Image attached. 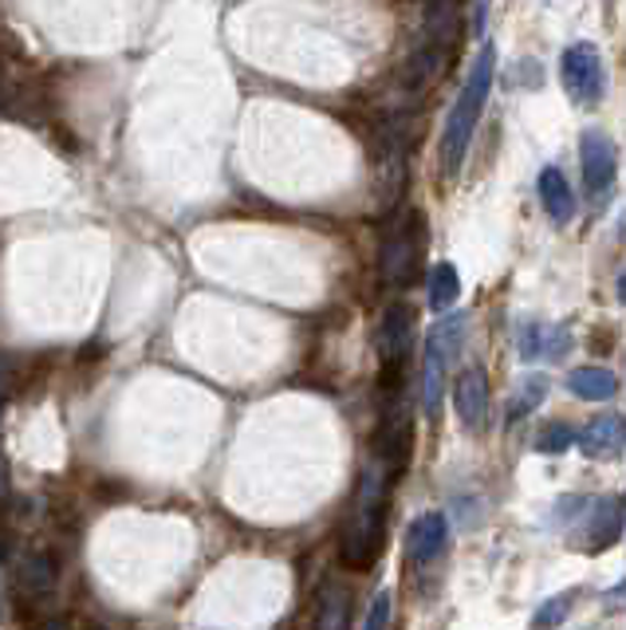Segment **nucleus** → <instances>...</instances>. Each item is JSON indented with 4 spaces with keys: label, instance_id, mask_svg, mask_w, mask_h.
I'll use <instances>...</instances> for the list:
<instances>
[{
    "label": "nucleus",
    "instance_id": "1",
    "mask_svg": "<svg viewBox=\"0 0 626 630\" xmlns=\"http://www.w3.org/2000/svg\"><path fill=\"white\" fill-rule=\"evenodd\" d=\"M493 71H496V44H481L477 59L469 67L465 87H461L458 95V103H453V111H449L446 119V131H441V166H446L449 178H453L461 169V162H465L469 142H473L481 111H485V99L488 91H493Z\"/></svg>",
    "mask_w": 626,
    "mask_h": 630
},
{
    "label": "nucleus",
    "instance_id": "2",
    "mask_svg": "<svg viewBox=\"0 0 626 630\" xmlns=\"http://www.w3.org/2000/svg\"><path fill=\"white\" fill-rule=\"evenodd\" d=\"M386 473H391L386 462L366 465V473H363V485H359V497H355V512H351V524H347L343 544H339L347 567H366V564H374V555L383 552Z\"/></svg>",
    "mask_w": 626,
    "mask_h": 630
},
{
    "label": "nucleus",
    "instance_id": "3",
    "mask_svg": "<svg viewBox=\"0 0 626 630\" xmlns=\"http://www.w3.org/2000/svg\"><path fill=\"white\" fill-rule=\"evenodd\" d=\"M469 320L461 311L446 316L430 328V343H426V367H421V415L438 422L441 415V395H446V371H449V355L461 347L465 339Z\"/></svg>",
    "mask_w": 626,
    "mask_h": 630
},
{
    "label": "nucleus",
    "instance_id": "4",
    "mask_svg": "<svg viewBox=\"0 0 626 630\" xmlns=\"http://www.w3.org/2000/svg\"><path fill=\"white\" fill-rule=\"evenodd\" d=\"M560 71H563V87L575 103H598L603 99V56H598L595 44H571L560 59Z\"/></svg>",
    "mask_w": 626,
    "mask_h": 630
},
{
    "label": "nucleus",
    "instance_id": "5",
    "mask_svg": "<svg viewBox=\"0 0 626 630\" xmlns=\"http://www.w3.org/2000/svg\"><path fill=\"white\" fill-rule=\"evenodd\" d=\"M418 217H410L403 229L394 236H386L383 245V280L391 288H406V284L418 276V253H421V241H418Z\"/></svg>",
    "mask_w": 626,
    "mask_h": 630
},
{
    "label": "nucleus",
    "instance_id": "6",
    "mask_svg": "<svg viewBox=\"0 0 626 630\" xmlns=\"http://www.w3.org/2000/svg\"><path fill=\"white\" fill-rule=\"evenodd\" d=\"M623 520H626V500L598 497L583 512V528L575 532V540H583L587 552H607L618 540V532H623Z\"/></svg>",
    "mask_w": 626,
    "mask_h": 630
},
{
    "label": "nucleus",
    "instance_id": "7",
    "mask_svg": "<svg viewBox=\"0 0 626 630\" xmlns=\"http://www.w3.org/2000/svg\"><path fill=\"white\" fill-rule=\"evenodd\" d=\"M580 166H583V186H587V194H595V198L598 194H607L611 181H615V169H618L615 142H611L603 131H583Z\"/></svg>",
    "mask_w": 626,
    "mask_h": 630
},
{
    "label": "nucleus",
    "instance_id": "8",
    "mask_svg": "<svg viewBox=\"0 0 626 630\" xmlns=\"http://www.w3.org/2000/svg\"><path fill=\"white\" fill-rule=\"evenodd\" d=\"M575 445H580L587 457H595V462H615V457H623V450H626V418L598 415L595 422L580 433V442Z\"/></svg>",
    "mask_w": 626,
    "mask_h": 630
},
{
    "label": "nucleus",
    "instance_id": "9",
    "mask_svg": "<svg viewBox=\"0 0 626 630\" xmlns=\"http://www.w3.org/2000/svg\"><path fill=\"white\" fill-rule=\"evenodd\" d=\"M446 544H449V524L441 512H421L410 524V532H406V555H410L418 567L433 564V560L446 552Z\"/></svg>",
    "mask_w": 626,
    "mask_h": 630
},
{
    "label": "nucleus",
    "instance_id": "10",
    "mask_svg": "<svg viewBox=\"0 0 626 630\" xmlns=\"http://www.w3.org/2000/svg\"><path fill=\"white\" fill-rule=\"evenodd\" d=\"M453 406H458V418L465 430L477 433L488 418V383H485V371L473 367L465 375H458L453 383Z\"/></svg>",
    "mask_w": 626,
    "mask_h": 630
},
{
    "label": "nucleus",
    "instance_id": "11",
    "mask_svg": "<svg viewBox=\"0 0 626 630\" xmlns=\"http://www.w3.org/2000/svg\"><path fill=\"white\" fill-rule=\"evenodd\" d=\"M516 347L520 358H560L571 347V328L568 323H524L520 335H516Z\"/></svg>",
    "mask_w": 626,
    "mask_h": 630
},
{
    "label": "nucleus",
    "instance_id": "12",
    "mask_svg": "<svg viewBox=\"0 0 626 630\" xmlns=\"http://www.w3.org/2000/svg\"><path fill=\"white\" fill-rule=\"evenodd\" d=\"M410 339H414V311L406 303H391L383 316V328H378L383 363H403L406 351H410Z\"/></svg>",
    "mask_w": 626,
    "mask_h": 630
},
{
    "label": "nucleus",
    "instance_id": "13",
    "mask_svg": "<svg viewBox=\"0 0 626 630\" xmlns=\"http://www.w3.org/2000/svg\"><path fill=\"white\" fill-rule=\"evenodd\" d=\"M540 201H543V209H548V217H552L556 225H568L571 217H575V198H571L568 178H563L556 166L540 169Z\"/></svg>",
    "mask_w": 626,
    "mask_h": 630
},
{
    "label": "nucleus",
    "instance_id": "14",
    "mask_svg": "<svg viewBox=\"0 0 626 630\" xmlns=\"http://www.w3.org/2000/svg\"><path fill=\"white\" fill-rule=\"evenodd\" d=\"M568 390L575 398H587V402H607V398H615L618 378L607 367H575L568 375Z\"/></svg>",
    "mask_w": 626,
    "mask_h": 630
},
{
    "label": "nucleus",
    "instance_id": "15",
    "mask_svg": "<svg viewBox=\"0 0 626 630\" xmlns=\"http://www.w3.org/2000/svg\"><path fill=\"white\" fill-rule=\"evenodd\" d=\"M17 579H20V587H24L29 595H47L52 587H56V579H59L56 560H52L47 552L24 555V560H20V567H17Z\"/></svg>",
    "mask_w": 626,
    "mask_h": 630
},
{
    "label": "nucleus",
    "instance_id": "16",
    "mask_svg": "<svg viewBox=\"0 0 626 630\" xmlns=\"http://www.w3.org/2000/svg\"><path fill=\"white\" fill-rule=\"evenodd\" d=\"M461 296V276H458V268L449 261H441V264H433L430 268V308L433 311H446L449 303L458 300Z\"/></svg>",
    "mask_w": 626,
    "mask_h": 630
},
{
    "label": "nucleus",
    "instance_id": "17",
    "mask_svg": "<svg viewBox=\"0 0 626 630\" xmlns=\"http://www.w3.org/2000/svg\"><path fill=\"white\" fill-rule=\"evenodd\" d=\"M548 398V375H528L520 378V386H516L513 402H508V422H516V418L532 415L536 406Z\"/></svg>",
    "mask_w": 626,
    "mask_h": 630
},
{
    "label": "nucleus",
    "instance_id": "18",
    "mask_svg": "<svg viewBox=\"0 0 626 630\" xmlns=\"http://www.w3.org/2000/svg\"><path fill=\"white\" fill-rule=\"evenodd\" d=\"M575 442H580V433L571 430L568 422H552V425H543V430L536 433V450H540V453H563V450H571Z\"/></svg>",
    "mask_w": 626,
    "mask_h": 630
},
{
    "label": "nucleus",
    "instance_id": "19",
    "mask_svg": "<svg viewBox=\"0 0 626 630\" xmlns=\"http://www.w3.org/2000/svg\"><path fill=\"white\" fill-rule=\"evenodd\" d=\"M323 603H328V611L319 615V627H347V592L343 587H331V592L323 595Z\"/></svg>",
    "mask_w": 626,
    "mask_h": 630
},
{
    "label": "nucleus",
    "instance_id": "20",
    "mask_svg": "<svg viewBox=\"0 0 626 630\" xmlns=\"http://www.w3.org/2000/svg\"><path fill=\"white\" fill-rule=\"evenodd\" d=\"M571 595H575V592H563V595H556V599L543 603L540 611L532 615L536 627H556V622L568 619V603H571Z\"/></svg>",
    "mask_w": 626,
    "mask_h": 630
},
{
    "label": "nucleus",
    "instance_id": "21",
    "mask_svg": "<svg viewBox=\"0 0 626 630\" xmlns=\"http://www.w3.org/2000/svg\"><path fill=\"white\" fill-rule=\"evenodd\" d=\"M386 622H391V592H378L371 599V611H366L363 627L366 630H378V627H386Z\"/></svg>",
    "mask_w": 626,
    "mask_h": 630
},
{
    "label": "nucleus",
    "instance_id": "22",
    "mask_svg": "<svg viewBox=\"0 0 626 630\" xmlns=\"http://www.w3.org/2000/svg\"><path fill=\"white\" fill-rule=\"evenodd\" d=\"M4 493H9V462L0 457V500H4Z\"/></svg>",
    "mask_w": 626,
    "mask_h": 630
},
{
    "label": "nucleus",
    "instance_id": "23",
    "mask_svg": "<svg viewBox=\"0 0 626 630\" xmlns=\"http://www.w3.org/2000/svg\"><path fill=\"white\" fill-rule=\"evenodd\" d=\"M618 300H623V303H626V273H623V276H618Z\"/></svg>",
    "mask_w": 626,
    "mask_h": 630
},
{
    "label": "nucleus",
    "instance_id": "24",
    "mask_svg": "<svg viewBox=\"0 0 626 630\" xmlns=\"http://www.w3.org/2000/svg\"><path fill=\"white\" fill-rule=\"evenodd\" d=\"M4 383H9V375H4V363H0V390H4Z\"/></svg>",
    "mask_w": 626,
    "mask_h": 630
}]
</instances>
